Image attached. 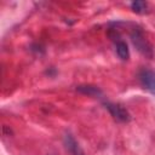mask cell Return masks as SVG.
I'll use <instances>...</instances> for the list:
<instances>
[{"mask_svg": "<svg viewBox=\"0 0 155 155\" xmlns=\"http://www.w3.org/2000/svg\"><path fill=\"white\" fill-rule=\"evenodd\" d=\"M131 40L134 45V47L145 57L148 58H153L154 56V50L151 44L147 40V38L144 36V34L139 30V29H134L131 33Z\"/></svg>", "mask_w": 155, "mask_h": 155, "instance_id": "6da1fadb", "label": "cell"}, {"mask_svg": "<svg viewBox=\"0 0 155 155\" xmlns=\"http://www.w3.org/2000/svg\"><path fill=\"white\" fill-rule=\"evenodd\" d=\"M104 105H105V108L109 110L110 115H111L115 120H117V121H120V122H128V121L131 120L130 113H128L127 109L124 108L122 105L116 104V103H111V102H105Z\"/></svg>", "mask_w": 155, "mask_h": 155, "instance_id": "7a4b0ae2", "label": "cell"}, {"mask_svg": "<svg viewBox=\"0 0 155 155\" xmlns=\"http://www.w3.org/2000/svg\"><path fill=\"white\" fill-rule=\"evenodd\" d=\"M140 82L145 90H148L150 93L155 94V70L144 69L139 74Z\"/></svg>", "mask_w": 155, "mask_h": 155, "instance_id": "3957f363", "label": "cell"}, {"mask_svg": "<svg viewBox=\"0 0 155 155\" xmlns=\"http://www.w3.org/2000/svg\"><path fill=\"white\" fill-rule=\"evenodd\" d=\"M63 142L65 145V149L70 153V155H85L84 150L81 149L80 144L76 142V139L70 133H65L63 137Z\"/></svg>", "mask_w": 155, "mask_h": 155, "instance_id": "277c9868", "label": "cell"}, {"mask_svg": "<svg viewBox=\"0 0 155 155\" xmlns=\"http://www.w3.org/2000/svg\"><path fill=\"white\" fill-rule=\"evenodd\" d=\"M76 91H79L82 94H87V96H92V97L102 96V91L97 86H92V85H80L76 87Z\"/></svg>", "mask_w": 155, "mask_h": 155, "instance_id": "5b68a950", "label": "cell"}, {"mask_svg": "<svg viewBox=\"0 0 155 155\" xmlns=\"http://www.w3.org/2000/svg\"><path fill=\"white\" fill-rule=\"evenodd\" d=\"M115 47H116V53H117V56H119L120 59L127 61V59L130 58V50H128L127 44H126L125 41L119 40V41L116 42V46H115Z\"/></svg>", "mask_w": 155, "mask_h": 155, "instance_id": "8992f818", "label": "cell"}, {"mask_svg": "<svg viewBox=\"0 0 155 155\" xmlns=\"http://www.w3.org/2000/svg\"><path fill=\"white\" fill-rule=\"evenodd\" d=\"M131 8L136 13L143 15V13H147L148 12V4L144 2V1H133L131 4Z\"/></svg>", "mask_w": 155, "mask_h": 155, "instance_id": "52a82bcc", "label": "cell"}]
</instances>
